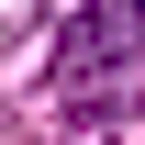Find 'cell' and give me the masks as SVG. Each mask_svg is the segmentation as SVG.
I'll list each match as a JSON object with an SVG mask.
<instances>
[{
	"mask_svg": "<svg viewBox=\"0 0 145 145\" xmlns=\"http://www.w3.org/2000/svg\"><path fill=\"white\" fill-rule=\"evenodd\" d=\"M134 45H145V11H134V0H89V11L56 34V101H67L78 123H112Z\"/></svg>",
	"mask_w": 145,
	"mask_h": 145,
	"instance_id": "6da1fadb",
	"label": "cell"
}]
</instances>
